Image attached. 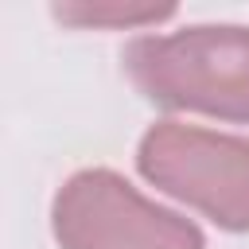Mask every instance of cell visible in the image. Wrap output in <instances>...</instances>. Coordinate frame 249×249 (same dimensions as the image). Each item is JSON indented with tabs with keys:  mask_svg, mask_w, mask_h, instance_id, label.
Segmentation results:
<instances>
[{
	"mask_svg": "<svg viewBox=\"0 0 249 249\" xmlns=\"http://www.w3.org/2000/svg\"><path fill=\"white\" fill-rule=\"evenodd\" d=\"M132 86L160 109L249 124V27L195 23L124 47Z\"/></svg>",
	"mask_w": 249,
	"mask_h": 249,
	"instance_id": "obj_1",
	"label": "cell"
},
{
	"mask_svg": "<svg viewBox=\"0 0 249 249\" xmlns=\"http://www.w3.org/2000/svg\"><path fill=\"white\" fill-rule=\"evenodd\" d=\"M136 167L156 191L195 206L218 230H249V136L160 121L140 136Z\"/></svg>",
	"mask_w": 249,
	"mask_h": 249,
	"instance_id": "obj_2",
	"label": "cell"
},
{
	"mask_svg": "<svg viewBox=\"0 0 249 249\" xmlns=\"http://www.w3.org/2000/svg\"><path fill=\"white\" fill-rule=\"evenodd\" d=\"M51 230L62 249H206L191 218L156 206L109 167L74 171L58 187Z\"/></svg>",
	"mask_w": 249,
	"mask_h": 249,
	"instance_id": "obj_3",
	"label": "cell"
},
{
	"mask_svg": "<svg viewBox=\"0 0 249 249\" xmlns=\"http://www.w3.org/2000/svg\"><path fill=\"white\" fill-rule=\"evenodd\" d=\"M54 16L74 27H144L175 16V4H121V0H93V4H54Z\"/></svg>",
	"mask_w": 249,
	"mask_h": 249,
	"instance_id": "obj_4",
	"label": "cell"
}]
</instances>
